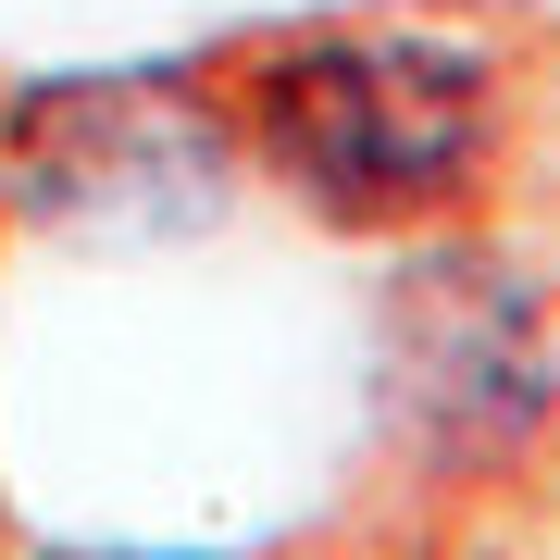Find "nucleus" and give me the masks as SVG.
<instances>
[{"instance_id":"nucleus-4","label":"nucleus","mask_w":560,"mask_h":560,"mask_svg":"<svg viewBox=\"0 0 560 560\" xmlns=\"http://www.w3.org/2000/svg\"><path fill=\"white\" fill-rule=\"evenodd\" d=\"M13 560H224V548H150V536H38Z\"/></svg>"},{"instance_id":"nucleus-1","label":"nucleus","mask_w":560,"mask_h":560,"mask_svg":"<svg viewBox=\"0 0 560 560\" xmlns=\"http://www.w3.org/2000/svg\"><path fill=\"white\" fill-rule=\"evenodd\" d=\"M237 162L337 237H436L499 200L511 162V62L460 25H275L224 62Z\"/></svg>"},{"instance_id":"nucleus-2","label":"nucleus","mask_w":560,"mask_h":560,"mask_svg":"<svg viewBox=\"0 0 560 560\" xmlns=\"http://www.w3.org/2000/svg\"><path fill=\"white\" fill-rule=\"evenodd\" d=\"M386 411H399V448H423L460 486L536 460V436L560 423V349L523 261L474 249L460 224L411 237L386 287Z\"/></svg>"},{"instance_id":"nucleus-3","label":"nucleus","mask_w":560,"mask_h":560,"mask_svg":"<svg viewBox=\"0 0 560 560\" xmlns=\"http://www.w3.org/2000/svg\"><path fill=\"white\" fill-rule=\"evenodd\" d=\"M237 187L224 88L187 75H50L0 101V200L50 237H175Z\"/></svg>"}]
</instances>
